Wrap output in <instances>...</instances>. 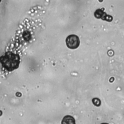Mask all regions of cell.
Masks as SVG:
<instances>
[{"label":"cell","instance_id":"obj_1","mask_svg":"<svg viewBox=\"0 0 124 124\" xmlns=\"http://www.w3.org/2000/svg\"><path fill=\"white\" fill-rule=\"evenodd\" d=\"M0 63L8 71H12L19 67L20 57L18 54L11 51L6 52L0 57Z\"/></svg>","mask_w":124,"mask_h":124},{"label":"cell","instance_id":"obj_2","mask_svg":"<svg viewBox=\"0 0 124 124\" xmlns=\"http://www.w3.org/2000/svg\"><path fill=\"white\" fill-rule=\"evenodd\" d=\"M65 42L68 48L73 49L77 48L80 44L79 37L75 34L69 35L67 37Z\"/></svg>","mask_w":124,"mask_h":124},{"label":"cell","instance_id":"obj_3","mask_svg":"<svg viewBox=\"0 0 124 124\" xmlns=\"http://www.w3.org/2000/svg\"><path fill=\"white\" fill-rule=\"evenodd\" d=\"M62 124H76V121L74 118L70 115L65 116L62 121Z\"/></svg>","mask_w":124,"mask_h":124},{"label":"cell","instance_id":"obj_4","mask_svg":"<svg viewBox=\"0 0 124 124\" xmlns=\"http://www.w3.org/2000/svg\"><path fill=\"white\" fill-rule=\"evenodd\" d=\"M92 102L94 105L98 107L101 105V101L98 98H94L92 99Z\"/></svg>","mask_w":124,"mask_h":124},{"label":"cell","instance_id":"obj_5","mask_svg":"<svg viewBox=\"0 0 124 124\" xmlns=\"http://www.w3.org/2000/svg\"><path fill=\"white\" fill-rule=\"evenodd\" d=\"M108 124L106 123H102V124Z\"/></svg>","mask_w":124,"mask_h":124},{"label":"cell","instance_id":"obj_6","mask_svg":"<svg viewBox=\"0 0 124 124\" xmlns=\"http://www.w3.org/2000/svg\"><path fill=\"white\" fill-rule=\"evenodd\" d=\"M0 1H1V0H0Z\"/></svg>","mask_w":124,"mask_h":124}]
</instances>
